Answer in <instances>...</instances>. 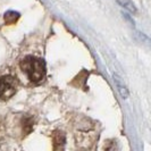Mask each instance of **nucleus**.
<instances>
[{
    "label": "nucleus",
    "instance_id": "20e7f679",
    "mask_svg": "<svg viewBox=\"0 0 151 151\" xmlns=\"http://www.w3.org/2000/svg\"><path fill=\"white\" fill-rule=\"evenodd\" d=\"M114 78H115V82H116V85H117V89H118L119 93H121L122 98L127 99L129 98V91H127V89L125 88V85L123 84L122 80L118 77V76H116V75H114Z\"/></svg>",
    "mask_w": 151,
    "mask_h": 151
},
{
    "label": "nucleus",
    "instance_id": "39448f33",
    "mask_svg": "<svg viewBox=\"0 0 151 151\" xmlns=\"http://www.w3.org/2000/svg\"><path fill=\"white\" fill-rule=\"evenodd\" d=\"M117 2L121 5L123 8H125L126 10H129V13H132V14H136V7L135 5L131 1V0H117Z\"/></svg>",
    "mask_w": 151,
    "mask_h": 151
},
{
    "label": "nucleus",
    "instance_id": "f03ea898",
    "mask_svg": "<svg viewBox=\"0 0 151 151\" xmlns=\"http://www.w3.org/2000/svg\"><path fill=\"white\" fill-rule=\"evenodd\" d=\"M17 92V82L12 75H2L0 77V99L8 100Z\"/></svg>",
    "mask_w": 151,
    "mask_h": 151
},
{
    "label": "nucleus",
    "instance_id": "7ed1b4c3",
    "mask_svg": "<svg viewBox=\"0 0 151 151\" xmlns=\"http://www.w3.org/2000/svg\"><path fill=\"white\" fill-rule=\"evenodd\" d=\"M65 144V135L64 133H61L60 131L55 132L53 134V147L56 150H61Z\"/></svg>",
    "mask_w": 151,
    "mask_h": 151
},
{
    "label": "nucleus",
    "instance_id": "423d86ee",
    "mask_svg": "<svg viewBox=\"0 0 151 151\" xmlns=\"http://www.w3.org/2000/svg\"><path fill=\"white\" fill-rule=\"evenodd\" d=\"M19 17V14L18 13H15V12H7L5 14V21L7 24H15L17 22Z\"/></svg>",
    "mask_w": 151,
    "mask_h": 151
},
{
    "label": "nucleus",
    "instance_id": "f257e3e1",
    "mask_svg": "<svg viewBox=\"0 0 151 151\" xmlns=\"http://www.w3.org/2000/svg\"><path fill=\"white\" fill-rule=\"evenodd\" d=\"M19 67L32 83L39 84L41 81H43L45 75V64L42 59L27 56L21 61Z\"/></svg>",
    "mask_w": 151,
    "mask_h": 151
}]
</instances>
